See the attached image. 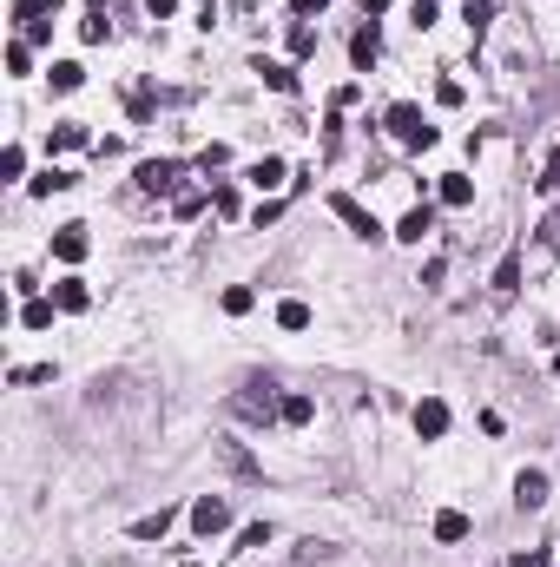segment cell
Masks as SVG:
<instances>
[{
	"instance_id": "3",
	"label": "cell",
	"mask_w": 560,
	"mask_h": 567,
	"mask_svg": "<svg viewBox=\"0 0 560 567\" xmlns=\"http://www.w3.org/2000/svg\"><path fill=\"white\" fill-rule=\"evenodd\" d=\"M330 211H336V218H343V225L356 231V238H383V225H376V211H363V205H356V198H350V192H330Z\"/></svg>"
},
{
	"instance_id": "11",
	"label": "cell",
	"mask_w": 560,
	"mask_h": 567,
	"mask_svg": "<svg viewBox=\"0 0 560 567\" xmlns=\"http://www.w3.org/2000/svg\"><path fill=\"white\" fill-rule=\"evenodd\" d=\"M244 178H251V185H258V192H277V185H284V178H291V172H284V159H258V165H251Z\"/></svg>"
},
{
	"instance_id": "30",
	"label": "cell",
	"mask_w": 560,
	"mask_h": 567,
	"mask_svg": "<svg viewBox=\"0 0 560 567\" xmlns=\"http://www.w3.org/2000/svg\"><path fill=\"white\" fill-rule=\"evenodd\" d=\"M521 284V258H501V271H495V291H515Z\"/></svg>"
},
{
	"instance_id": "9",
	"label": "cell",
	"mask_w": 560,
	"mask_h": 567,
	"mask_svg": "<svg viewBox=\"0 0 560 567\" xmlns=\"http://www.w3.org/2000/svg\"><path fill=\"white\" fill-rule=\"evenodd\" d=\"M218 462H225L231 475H244V481H264V469H258V462H251V456H244L237 442H218Z\"/></svg>"
},
{
	"instance_id": "27",
	"label": "cell",
	"mask_w": 560,
	"mask_h": 567,
	"mask_svg": "<svg viewBox=\"0 0 560 567\" xmlns=\"http://www.w3.org/2000/svg\"><path fill=\"white\" fill-rule=\"evenodd\" d=\"M534 185L548 192V198L560 192V145H554V152H548V165H540V178H534Z\"/></svg>"
},
{
	"instance_id": "16",
	"label": "cell",
	"mask_w": 560,
	"mask_h": 567,
	"mask_svg": "<svg viewBox=\"0 0 560 567\" xmlns=\"http://www.w3.org/2000/svg\"><path fill=\"white\" fill-rule=\"evenodd\" d=\"M350 53H356V66H363V73H369V66H376V53H383L376 27H363V33H356V40H350Z\"/></svg>"
},
{
	"instance_id": "25",
	"label": "cell",
	"mask_w": 560,
	"mask_h": 567,
	"mask_svg": "<svg viewBox=\"0 0 560 567\" xmlns=\"http://www.w3.org/2000/svg\"><path fill=\"white\" fill-rule=\"evenodd\" d=\"M251 304H258V291H251V284H231V291H225V310H231V316H244Z\"/></svg>"
},
{
	"instance_id": "31",
	"label": "cell",
	"mask_w": 560,
	"mask_h": 567,
	"mask_svg": "<svg viewBox=\"0 0 560 567\" xmlns=\"http://www.w3.org/2000/svg\"><path fill=\"white\" fill-rule=\"evenodd\" d=\"M540 244H548V251H560V211H548V218H540Z\"/></svg>"
},
{
	"instance_id": "21",
	"label": "cell",
	"mask_w": 560,
	"mask_h": 567,
	"mask_svg": "<svg viewBox=\"0 0 560 567\" xmlns=\"http://www.w3.org/2000/svg\"><path fill=\"white\" fill-rule=\"evenodd\" d=\"M468 198H474V178L449 172V178H442V205H468Z\"/></svg>"
},
{
	"instance_id": "5",
	"label": "cell",
	"mask_w": 560,
	"mask_h": 567,
	"mask_svg": "<svg viewBox=\"0 0 560 567\" xmlns=\"http://www.w3.org/2000/svg\"><path fill=\"white\" fill-rule=\"evenodd\" d=\"M54 258L60 264H79V258H86V225H60L54 231Z\"/></svg>"
},
{
	"instance_id": "4",
	"label": "cell",
	"mask_w": 560,
	"mask_h": 567,
	"mask_svg": "<svg viewBox=\"0 0 560 567\" xmlns=\"http://www.w3.org/2000/svg\"><path fill=\"white\" fill-rule=\"evenodd\" d=\"M192 528H198V535H225V528H231V508L225 502H218V495H198V502H192Z\"/></svg>"
},
{
	"instance_id": "37",
	"label": "cell",
	"mask_w": 560,
	"mask_h": 567,
	"mask_svg": "<svg viewBox=\"0 0 560 567\" xmlns=\"http://www.w3.org/2000/svg\"><path fill=\"white\" fill-rule=\"evenodd\" d=\"M383 7H389V0H363V13H383Z\"/></svg>"
},
{
	"instance_id": "29",
	"label": "cell",
	"mask_w": 560,
	"mask_h": 567,
	"mask_svg": "<svg viewBox=\"0 0 560 567\" xmlns=\"http://www.w3.org/2000/svg\"><path fill=\"white\" fill-rule=\"evenodd\" d=\"M7 73H33V53H27V40H13V46H7Z\"/></svg>"
},
{
	"instance_id": "10",
	"label": "cell",
	"mask_w": 560,
	"mask_h": 567,
	"mask_svg": "<svg viewBox=\"0 0 560 567\" xmlns=\"http://www.w3.org/2000/svg\"><path fill=\"white\" fill-rule=\"evenodd\" d=\"M172 178H178V165H172V159L139 165V185H145V192H172Z\"/></svg>"
},
{
	"instance_id": "12",
	"label": "cell",
	"mask_w": 560,
	"mask_h": 567,
	"mask_svg": "<svg viewBox=\"0 0 560 567\" xmlns=\"http://www.w3.org/2000/svg\"><path fill=\"white\" fill-rule=\"evenodd\" d=\"M54 304H60V310H86L93 297H86V284H79V277H60V284H54Z\"/></svg>"
},
{
	"instance_id": "1",
	"label": "cell",
	"mask_w": 560,
	"mask_h": 567,
	"mask_svg": "<svg viewBox=\"0 0 560 567\" xmlns=\"http://www.w3.org/2000/svg\"><path fill=\"white\" fill-rule=\"evenodd\" d=\"M389 132H396V139L409 145V152H422V145H435V126L422 119V106H409V99H396V106H389Z\"/></svg>"
},
{
	"instance_id": "38",
	"label": "cell",
	"mask_w": 560,
	"mask_h": 567,
	"mask_svg": "<svg viewBox=\"0 0 560 567\" xmlns=\"http://www.w3.org/2000/svg\"><path fill=\"white\" fill-rule=\"evenodd\" d=\"M554 376H560V349H554Z\"/></svg>"
},
{
	"instance_id": "23",
	"label": "cell",
	"mask_w": 560,
	"mask_h": 567,
	"mask_svg": "<svg viewBox=\"0 0 560 567\" xmlns=\"http://www.w3.org/2000/svg\"><path fill=\"white\" fill-rule=\"evenodd\" d=\"M106 33H112V27H106V7H93L86 21H79V40H86V46H99Z\"/></svg>"
},
{
	"instance_id": "33",
	"label": "cell",
	"mask_w": 560,
	"mask_h": 567,
	"mask_svg": "<svg viewBox=\"0 0 560 567\" xmlns=\"http://www.w3.org/2000/svg\"><path fill=\"white\" fill-rule=\"evenodd\" d=\"M468 27H474V33L488 27V0H468Z\"/></svg>"
},
{
	"instance_id": "14",
	"label": "cell",
	"mask_w": 560,
	"mask_h": 567,
	"mask_svg": "<svg viewBox=\"0 0 560 567\" xmlns=\"http://www.w3.org/2000/svg\"><path fill=\"white\" fill-rule=\"evenodd\" d=\"M435 541H468V514L462 508H442V514H435Z\"/></svg>"
},
{
	"instance_id": "7",
	"label": "cell",
	"mask_w": 560,
	"mask_h": 567,
	"mask_svg": "<svg viewBox=\"0 0 560 567\" xmlns=\"http://www.w3.org/2000/svg\"><path fill=\"white\" fill-rule=\"evenodd\" d=\"M442 429H449V403H435V396H429V403H416V436H442Z\"/></svg>"
},
{
	"instance_id": "18",
	"label": "cell",
	"mask_w": 560,
	"mask_h": 567,
	"mask_svg": "<svg viewBox=\"0 0 560 567\" xmlns=\"http://www.w3.org/2000/svg\"><path fill=\"white\" fill-rule=\"evenodd\" d=\"M277 324L284 330H310V304H303V297H284V304H277Z\"/></svg>"
},
{
	"instance_id": "17",
	"label": "cell",
	"mask_w": 560,
	"mask_h": 567,
	"mask_svg": "<svg viewBox=\"0 0 560 567\" xmlns=\"http://www.w3.org/2000/svg\"><path fill=\"white\" fill-rule=\"evenodd\" d=\"M310 415H317V403H310V396H284L277 423H291V429H303V423H310Z\"/></svg>"
},
{
	"instance_id": "13",
	"label": "cell",
	"mask_w": 560,
	"mask_h": 567,
	"mask_svg": "<svg viewBox=\"0 0 560 567\" xmlns=\"http://www.w3.org/2000/svg\"><path fill=\"white\" fill-rule=\"evenodd\" d=\"M258 73H264V86H270V93H297V73H291L284 60H258Z\"/></svg>"
},
{
	"instance_id": "36",
	"label": "cell",
	"mask_w": 560,
	"mask_h": 567,
	"mask_svg": "<svg viewBox=\"0 0 560 567\" xmlns=\"http://www.w3.org/2000/svg\"><path fill=\"white\" fill-rule=\"evenodd\" d=\"M291 13H324V0H291Z\"/></svg>"
},
{
	"instance_id": "34",
	"label": "cell",
	"mask_w": 560,
	"mask_h": 567,
	"mask_svg": "<svg viewBox=\"0 0 560 567\" xmlns=\"http://www.w3.org/2000/svg\"><path fill=\"white\" fill-rule=\"evenodd\" d=\"M145 7H152V21H172V13H178V0H145Z\"/></svg>"
},
{
	"instance_id": "28",
	"label": "cell",
	"mask_w": 560,
	"mask_h": 567,
	"mask_svg": "<svg viewBox=\"0 0 560 567\" xmlns=\"http://www.w3.org/2000/svg\"><path fill=\"white\" fill-rule=\"evenodd\" d=\"M13 382H54V363H21V370H13Z\"/></svg>"
},
{
	"instance_id": "15",
	"label": "cell",
	"mask_w": 560,
	"mask_h": 567,
	"mask_svg": "<svg viewBox=\"0 0 560 567\" xmlns=\"http://www.w3.org/2000/svg\"><path fill=\"white\" fill-rule=\"evenodd\" d=\"M46 79H54V93H79L86 66H79V60H54V73H46Z\"/></svg>"
},
{
	"instance_id": "24",
	"label": "cell",
	"mask_w": 560,
	"mask_h": 567,
	"mask_svg": "<svg viewBox=\"0 0 560 567\" xmlns=\"http://www.w3.org/2000/svg\"><path fill=\"white\" fill-rule=\"evenodd\" d=\"M66 185H73V172H60V165H46V172L33 178V192H40V198H46V192H66Z\"/></svg>"
},
{
	"instance_id": "20",
	"label": "cell",
	"mask_w": 560,
	"mask_h": 567,
	"mask_svg": "<svg viewBox=\"0 0 560 567\" xmlns=\"http://www.w3.org/2000/svg\"><path fill=\"white\" fill-rule=\"evenodd\" d=\"M54 310H60V304H46V297H33V304L21 310V330H46V324H54Z\"/></svg>"
},
{
	"instance_id": "26",
	"label": "cell",
	"mask_w": 560,
	"mask_h": 567,
	"mask_svg": "<svg viewBox=\"0 0 560 567\" xmlns=\"http://www.w3.org/2000/svg\"><path fill=\"white\" fill-rule=\"evenodd\" d=\"M291 53H297V60H310V53H317V27H303V21L291 27Z\"/></svg>"
},
{
	"instance_id": "32",
	"label": "cell",
	"mask_w": 560,
	"mask_h": 567,
	"mask_svg": "<svg viewBox=\"0 0 560 567\" xmlns=\"http://www.w3.org/2000/svg\"><path fill=\"white\" fill-rule=\"evenodd\" d=\"M0 172H7V178H21V172H27V152H21V145H7V159H0Z\"/></svg>"
},
{
	"instance_id": "19",
	"label": "cell",
	"mask_w": 560,
	"mask_h": 567,
	"mask_svg": "<svg viewBox=\"0 0 560 567\" xmlns=\"http://www.w3.org/2000/svg\"><path fill=\"white\" fill-rule=\"evenodd\" d=\"M54 145H60V152H79V145H86V126H79V119H60L54 126Z\"/></svg>"
},
{
	"instance_id": "35",
	"label": "cell",
	"mask_w": 560,
	"mask_h": 567,
	"mask_svg": "<svg viewBox=\"0 0 560 567\" xmlns=\"http://www.w3.org/2000/svg\"><path fill=\"white\" fill-rule=\"evenodd\" d=\"M33 13H40V0H13V21H27V27H33Z\"/></svg>"
},
{
	"instance_id": "6",
	"label": "cell",
	"mask_w": 560,
	"mask_h": 567,
	"mask_svg": "<svg viewBox=\"0 0 560 567\" xmlns=\"http://www.w3.org/2000/svg\"><path fill=\"white\" fill-rule=\"evenodd\" d=\"M540 502H548V475H540V469H521L515 475V508H540Z\"/></svg>"
},
{
	"instance_id": "2",
	"label": "cell",
	"mask_w": 560,
	"mask_h": 567,
	"mask_svg": "<svg viewBox=\"0 0 560 567\" xmlns=\"http://www.w3.org/2000/svg\"><path fill=\"white\" fill-rule=\"evenodd\" d=\"M277 409H284V403L270 396V382H251L244 396H231V415H244V423H270Z\"/></svg>"
},
{
	"instance_id": "22",
	"label": "cell",
	"mask_w": 560,
	"mask_h": 567,
	"mask_svg": "<svg viewBox=\"0 0 560 567\" xmlns=\"http://www.w3.org/2000/svg\"><path fill=\"white\" fill-rule=\"evenodd\" d=\"M165 528H172V508H159V514H145V522H132V535H139V541H159Z\"/></svg>"
},
{
	"instance_id": "8",
	"label": "cell",
	"mask_w": 560,
	"mask_h": 567,
	"mask_svg": "<svg viewBox=\"0 0 560 567\" xmlns=\"http://www.w3.org/2000/svg\"><path fill=\"white\" fill-rule=\"evenodd\" d=\"M429 225H435V211H429V205H416V211H402L396 238H402V244H422V238H429Z\"/></svg>"
}]
</instances>
